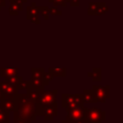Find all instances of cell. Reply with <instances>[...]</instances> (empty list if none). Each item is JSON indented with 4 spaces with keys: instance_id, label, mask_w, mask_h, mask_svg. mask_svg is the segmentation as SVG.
I'll return each mask as SVG.
<instances>
[{
    "instance_id": "cell-19",
    "label": "cell",
    "mask_w": 123,
    "mask_h": 123,
    "mask_svg": "<svg viewBox=\"0 0 123 123\" xmlns=\"http://www.w3.org/2000/svg\"><path fill=\"white\" fill-rule=\"evenodd\" d=\"M53 78H54V77L52 76V74H51L49 71H47V72L43 71L42 79H43V85H44V86H47V85L52 81V79H53Z\"/></svg>"
},
{
    "instance_id": "cell-4",
    "label": "cell",
    "mask_w": 123,
    "mask_h": 123,
    "mask_svg": "<svg viewBox=\"0 0 123 123\" xmlns=\"http://www.w3.org/2000/svg\"><path fill=\"white\" fill-rule=\"evenodd\" d=\"M85 117L87 123H102L106 118V113L100 108H86L84 106Z\"/></svg>"
},
{
    "instance_id": "cell-29",
    "label": "cell",
    "mask_w": 123,
    "mask_h": 123,
    "mask_svg": "<svg viewBox=\"0 0 123 123\" xmlns=\"http://www.w3.org/2000/svg\"><path fill=\"white\" fill-rule=\"evenodd\" d=\"M62 123H73L71 120H68V119H63L62 121Z\"/></svg>"
},
{
    "instance_id": "cell-27",
    "label": "cell",
    "mask_w": 123,
    "mask_h": 123,
    "mask_svg": "<svg viewBox=\"0 0 123 123\" xmlns=\"http://www.w3.org/2000/svg\"><path fill=\"white\" fill-rule=\"evenodd\" d=\"M10 3H21V4H24L27 2V0H9Z\"/></svg>"
},
{
    "instance_id": "cell-20",
    "label": "cell",
    "mask_w": 123,
    "mask_h": 123,
    "mask_svg": "<svg viewBox=\"0 0 123 123\" xmlns=\"http://www.w3.org/2000/svg\"><path fill=\"white\" fill-rule=\"evenodd\" d=\"M30 86V81H24L23 79L18 83V85L16 86L17 90H26L28 87Z\"/></svg>"
},
{
    "instance_id": "cell-26",
    "label": "cell",
    "mask_w": 123,
    "mask_h": 123,
    "mask_svg": "<svg viewBox=\"0 0 123 123\" xmlns=\"http://www.w3.org/2000/svg\"><path fill=\"white\" fill-rule=\"evenodd\" d=\"M71 7H79L80 6V0H71L69 2Z\"/></svg>"
},
{
    "instance_id": "cell-22",
    "label": "cell",
    "mask_w": 123,
    "mask_h": 123,
    "mask_svg": "<svg viewBox=\"0 0 123 123\" xmlns=\"http://www.w3.org/2000/svg\"><path fill=\"white\" fill-rule=\"evenodd\" d=\"M7 82H9L10 84H12V85H13V86H17L18 85V83L22 80V78L19 76V75H17V76H14V77H11V78H8V79H5Z\"/></svg>"
},
{
    "instance_id": "cell-6",
    "label": "cell",
    "mask_w": 123,
    "mask_h": 123,
    "mask_svg": "<svg viewBox=\"0 0 123 123\" xmlns=\"http://www.w3.org/2000/svg\"><path fill=\"white\" fill-rule=\"evenodd\" d=\"M94 103H105L110 98V86H92Z\"/></svg>"
},
{
    "instance_id": "cell-28",
    "label": "cell",
    "mask_w": 123,
    "mask_h": 123,
    "mask_svg": "<svg viewBox=\"0 0 123 123\" xmlns=\"http://www.w3.org/2000/svg\"><path fill=\"white\" fill-rule=\"evenodd\" d=\"M6 5V0H0V11H1V8L4 7Z\"/></svg>"
},
{
    "instance_id": "cell-24",
    "label": "cell",
    "mask_w": 123,
    "mask_h": 123,
    "mask_svg": "<svg viewBox=\"0 0 123 123\" xmlns=\"http://www.w3.org/2000/svg\"><path fill=\"white\" fill-rule=\"evenodd\" d=\"M62 13V11H60L57 7H51V8H49V14H51V15H61Z\"/></svg>"
},
{
    "instance_id": "cell-2",
    "label": "cell",
    "mask_w": 123,
    "mask_h": 123,
    "mask_svg": "<svg viewBox=\"0 0 123 123\" xmlns=\"http://www.w3.org/2000/svg\"><path fill=\"white\" fill-rule=\"evenodd\" d=\"M57 94H58L57 89H53V90H44V88L40 89L38 91L37 97L35 101L36 109L40 108V107L45 106V105H50V104L57 103L56 102Z\"/></svg>"
},
{
    "instance_id": "cell-13",
    "label": "cell",
    "mask_w": 123,
    "mask_h": 123,
    "mask_svg": "<svg viewBox=\"0 0 123 123\" xmlns=\"http://www.w3.org/2000/svg\"><path fill=\"white\" fill-rule=\"evenodd\" d=\"M23 4L21 3H11L10 7H9V13L11 15H17L19 12L22 11Z\"/></svg>"
},
{
    "instance_id": "cell-18",
    "label": "cell",
    "mask_w": 123,
    "mask_h": 123,
    "mask_svg": "<svg viewBox=\"0 0 123 123\" xmlns=\"http://www.w3.org/2000/svg\"><path fill=\"white\" fill-rule=\"evenodd\" d=\"M39 8V12H40V14L43 16V18L45 20H48L49 19V7L47 6H41V7H38Z\"/></svg>"
},
{
    "instance_id": "cell-21",
    "label": "cell",
    "mask_w": 123,
    "mask_h": 123,
    "mask_svg": "<svg viewBox=\"0 0 123 123\" xmlns=\"http://www.w3.org/2000/svg\"><path fill=\"white\" fill-rule=\"evenodd\" d=\"M97 5H98V2H89L88 8H87V13L89 15H94V12H95Z\"/></svg>"
},
{
    "instance_id": "cell-11",
    "label": "cell",
    "mask_w": 123,
    "mask_h": 123,
    "mask_svg": "<svg viewBox=\"0 0 123 123\" xmlns=\"http://www.w3.org/2000/svg\"><path fill=\"white\" fill-rule=\"evenodd\" d=\"M0 75L5 79L14 77L18 75V68L16 67H1L0 68Z\"/></svg>"
},
{
    "instance_id": "cell-1",
    "label": "cell",
    "mask_w": 123,
    "mask_h": 123,
    "mask_svg": "<svg viewBox=\"0 0 123 123\" xmlns=\"http://www.w3.org/2000/svg\"><path fill=\"white\" fill-rule=\"evenodd\" d=\"M16 108L13 111V116H18L30 121H35L36 115V104L28 97L26 92L17 93L15 96Z\"/></svg>"
},
{
    "instance_id": "cell-3",
    "label": "cell",
    "mask_w": 123,
    "mask_h": 123,
    "mask_svg": "<svg viewBox=\"0 0 123 123\" xmlns=\"http://www.w3.org/2000/svg\"><path fill=\"white\" fill-rule=\"evenodd\" d=\"M84 100H83V94L77 93V94H69V93H63L62 94V106L66 109H72V108H79L84 107Z\"/></svg>"
},
{
    "instance_id": "cell-25",
    "label": "cell",
    "mask_w": 123,
    "mask_h": 123,
    "mask_svg": "<svg viewBox=\"0 0 123 123\" xmlns=\"http://www.w3.org/2000/svg\"><path fill=\"white\" fill-rule=\"evenodd\" d=\"M13 123H32V121L18 117V116H13Z\"/></svg>"
},
{
    "instance_id": "cell-23",
    "label": "cell",
    "mask_w": 123,
    "mask_h": 123,
    "mask_svg": "<svg viewBox=\"0 0 123 123\" xmlns=\"http://www.w3.org/2000/svg\"><path fill=\"white\" fill-rule=\"evenodd\" d=\"M50 3L53 4L54 7H59V6H62V7H65L66 6V3L64 0H48Z\"/></svg>"
},
{
    "instance_id": "cell-30",
    "label": "cell",
    "mask_w": 123,
    "mask_h": 123,
    "mask_svg": "<svg viewBox=\"0 0 123 123\" xmlns=\"http://www.w3.org/2000/svg\"><path fill=\"white\" fill-rule=\"evenodd\" d=\"M3 99V96H2V93H1V91H0V101Z\"/></svg>"
},
{
    "instance_id": "cell-8",
    "label": "cell",
    "mask_w": 123,
    "mask_h": 123,
    "mask_svg": "<svg viewBox=\"0 0 123 123\" xmlns=\"http://www.w3.org/2000/svg\"><path fill=\"white\" fill-rule=\"evenodd\" d=\"M0 91L2 93L3 99H8V98H14L16 94L18 93L16 86H13L10 84L9 82L5 81H0Z\"/></svg>"
},
{
    "instance_id": "cell-12",
    "label": "cell",
    "mask_w": 123,
    "mask_h": 123,
    "mask_svg": "<svg viewBox=\"0 0 123 123\" xmlns=\"http://www.w3.org/2000/svg\"><path fill=\"white\" fill-rule=\"evenodd\" d=\"M53 77H65L66 68L65 67H50L48 70Z\"/></svg>"
},
{
    "instance_id": "cell-31",
    "label": "cell",
    "mask_w": 123,
    "mask_h": 123,
    "mask_svg": "<svg viewBox=\"0 0 123 123\" xmlns=\"http://www.w3.org/2000/svg\"><path fill=\"white\" fill-rule=\"evenodd\" d=\"M64 1H65V3H66V4H67V3H69V2H70V1H71V0H64Z\"/></svg>"
},
{
    "instance_id": "cell-17",
    "label": "cell",
    "mask_w": 123,
    "mask_h": 123,
    "mask_svg": "<svg viewBox=\"0 0 123 123\" xmlns=\"http://www.w3.org/2000/svg\"><path fill=\"white\" fill-rule=\"evenodd\" d=\"M0 123H10V112L0 108Z\"/></svg>"
},
{
    "instance_id": "cell-15",
    "label": "cell",
    "mask_w": 123,
    "mask_h": 123,
    "mask_svg": "<svg viewBox=\"0 0 123 123\" xmlns=\"http://www.w3.org/2000/svg\"><path fill=\"white\" fill-rule=\"evenodd\" d=\"M87 75H88L89 77H91L94 82H99V81H101V79H102L101 68H99V67L93 68L91 72H88V73H87Z\"/></svg>"
},
{
    "instance_id": "cell-5",
    "label": "cell",
    "mask_w": 123,
    "mask_h": 123,
    "mask_svg": "<svg viewBox=\"0 0 123 123\" xmlns=\"http://www.w3.org/2000/svg\"><path fill=\"white\" fill-rule=\"evenodd\" d=\"M36 115L42 116L45 121H51L58 115V105L57 103L45 105L36 109Z\"/></svg>"
},
{
    "instance_id": "cell-10",
    "label": "cell",
    "mask_w": 123,
    "mask_h": 123,
    "mask_svg": "<svg viewBox=\"0 0 123 123\" xmlns=\"http://www.w3.org/2000/svg\"><path fill=\"white\" fill-rule=\"evenodd\" d=\"M0 108L6 111H13L16 108V99L14 98H8L2 99L0 101Z\"/></svg>"
},
{
    "instance_id": "cell-9",
    "label": "cell",
    "mask_w": 123,
    "mask_h": 123,
    "mask_svg": "<svg viewBox=\"0 0 123 123\" xmlns=\"http://www.w3.org/2000/svg\"><path fill=\"white\" fill-rule=\"evenodd\" d=\"M39 15H40L39 8L37 7L35 2H32L31 5L28 6L26 9V18L35 24H39L40 23Z\"/></svg>"
},
{
    "instance_id": "cell-7",
    "label": "cell",
    "mask_w": 123,
    "mask_h": 123,
    "mask_svg": "<svg viewBox=\"0 0 123 123\" xmlns=\"http://www.w3.org/2000/svg\"><path fill=\"white\" fill-rule=\"evenodd\" d=\"M66 112H67V114H66L65 119L71 120L73 123H87L86 121V117H85L84 107L66 109Z\"/></svg>"
},
{
    "instance_id": "cell-14",
    "label": "cell",
    "mask_w": 123,
    "mask_h": 123,
    "mask_svg": "<svg viewBox=\"0 0 123 123\" xmlns=\"http://www.w3.org/2000/svg\"><path fill=\"white\" fill-rule=\"evenodd\" d=\"M109 11V8L107 7L106 3L105 2H98V5L96 7V10H95V12H94V15H102V14H105L107 12Z\"/></svg>"
},
{
    "instance_id": "cell-16",
    "label": "cell",
    "mask_w": 123,
    "mask_h": 123,
    "mask_svg": "<svg viewBox=\"0 0 123 123\" xmlns=\"http://www.w3.org/2000/svg\"><path fill=\"white\" fill-rule=\"evenodd\" d=\"M82 94H83L84 103H94L92 89H85Z\"/></svg>"
}]
</instances>
